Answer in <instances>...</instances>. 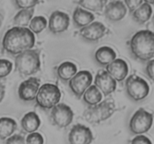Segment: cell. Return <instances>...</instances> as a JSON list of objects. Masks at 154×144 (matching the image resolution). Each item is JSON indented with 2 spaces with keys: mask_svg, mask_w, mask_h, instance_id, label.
Wrapping results in <instances>:
<instances>
[{
  "mask_svg": "<svg viewBox=\"0 0 154 144\" xmlns=\"http://www.w3.org/2000/svg\"><path fill=\"white\" fill-rule=\"evenodd\" d=\"M129 48L132 56L138 61L149 62L154 58V32L141 30L129 40Z\"/></svg>",
  "mask_w": 154,
  "mask_h": 144,
  "instance_id": "2",
  "label": "cell"
},
{
  "mask_svg": "<svg viewBox=\"0 0 154 144\" xmlns=\"http://www.w3.org/2000/svg\"><path fill=\"white\" fill-rule=\"evenodd\" d=\"M76 3L81 5L84 10L98 12L103 10L108 2L106 0H81L77 1Z\"/></svg>",
  "mask_w": 154,
  "mask_h": 144,
  "instance_id": "25",
  "label": "cell"
},
{
  "mask_svg": "<svg viewBox=\"0 0 154 144\" xmlns=\"http://www.w3.org/2000/svg\"><path fill=\"white\" fill-rule=\"evenodd\" d=\"M105 70L117 82H122L127 76L129 73V67L127 63L123 59L116 58L114 61L106 66Z\"/></svg>",
  "mask_w": 154,
  "mask_h": 144,
  "instance_id": "16",
  "label": "cell"
},
{
  "mask_svg": "<svg viewBox=\"0 0 154 144\" xmlns=\"http://www.w3.org/2000/svg\"><path fill=\"white\" fill-rule=\"evenodd\" d=\"M93 82V75L88 70H81L69 81V86L71 91L80 99L86 90L91 86Z\"/></svg>",
  "mask_w": 154,
  "mask_h": 144,
  "instance_id": "9",
  "label": "cell"
},
{
  "mask_svg": "<svg viewBox=\"0 0 154 144\" xmlns=\"http://www.w3.org/2000/svg\"><path fill=\"white\" fill-rule=\"evenodd\" d=\"M145 71L148 77L154 81V59H151L147 62Z\"/></svg>",
  "mask_w": 154,
  "mask_h": 144,
  "instance_id": "33",
  "label": "cell"
},
{
  "mask_svg": "<svg viewBox=\"0 0 154 144\" xmlns=\"http://www.w3.org/2000/svg\"><path fill=\"white\" fill-rule=\"evenodd\" d=\"M13 64L10 61L2 58L0 59V78H4L10 74Z\"/></svg>",
  "mask_w": 154,
  "mask_h": 144,
  "instance_id": "27",
  "label": "cell"
},
{
  "mask_svg": "<svg viewBox=\"0 0 154 144\" xmlns=\"http://www.w3.org/2000/svg\"><path fill=\"white\" fill-rule=\"evenodd\" d=\"M40 50H28L16 56L15 68L22 76H31L37 73L41 68Z\"/></svg>",
  "mask_w": 154,
  "mask_h": 144,
  "instance_id": "4",
  "label": "cell"
},
{
  "mask_svg": "<svg viewBox=\"0 0 154 144\" xmlns=\"http://www.w3.org/2000/svg\"><path fill=\"white\" fill-rule=\"evenodd\" d=\"M127 8L122 1H111L106 4L105 8V17L112 22H118L125 17Z\"/></svg>",
  "mask_w": 154,
  "mask_h": 144,
  "instance_id": "15",
  "label": "cell"
},
{
  "mask_svg": "<svg viewBox=\"0 0 154 144\" xmlns=\"http://www.w3.org/2000/svg\"><path fill=\"white\" fill-rule=\"evenodd\" d=\"M34 12V8L19 10L14 17V23L18 27L27 26L32 19Z\"/></svg>",
  "mask_w": 154,
  "mask_h": 144,
  "instance_id": "24",
  "label": "cell"
},
{
  "mask_svg": "<svg viewBox=\"0 0 154 144\" xmlns=\"http://www.w3.org/2000/svg\"><path fill=\"white\" fill-rule=\"evenodd\" d=\"M5 95V86L0 82V103L3 100Z\"/></svg>",
  "mask_w": 154,
  "mask_h": 144,
  "instance_id": "34",
  "label": "cell"
},
{
  "mask_svg": "<svg viewBox=\"0 0 154 144\" xmlns=\"http://www.w3.org/2000/svg\"><path fill=\"white\" fill-rule=\"evenodd\" d=\"M48 22L45 16H36L32 19L29 24V30L33 34H39L47 27Z\"/></svg>",
  "mask_w": 154,
  "mask_h": 144,
  "instance_id": "26",
  "label": "cell"
},
{
  "mask_svg": "<svg viewBox=\"0 0 154 144\" xmlns=\"http://www.w3.org/2000/svg\"><path fill=\"white\" fill-rule=\"evenodd\" d=\"M152 14V6L144 1V2L132 13V17L135 22L140 24H144L150 19Z\"/></svg>",
  "mask_w": 154,
  "mask_h": 144,
  "instance_id": "22",
  "label": "cell"
},
{
  "mask_svg": "<svg viewBox=\"0 0 154 144\" xmlns=\"http://www.w3.org/2000/svg\"><path fill=\"white\" fill-rule=\"evenodd\" d=\"M50 116L54 125L60 128H65L73 121L74 112L70 106L60 103L51 109Z\"/></svg>",
  "mask_w": 154,
  "mask_h": 144,
  "instance_id": "8",
  "label": "cell"
},
{
  "mask_svg": "<svg viewBox=\"0 0 154 144\" xmlns=\"http://www.w3.org/2000/svg\"><path fill=\"white\" fill-rule=\"evenodd\" d=\"M17 128L16 121L9 117L0 118V139L2 140L8 139L12 136Z\"/></svg>",
  "mask_w": 154,
  "mask_h": 144,
  "instance_id": "21",
  "label": "cell"
},
{
  "mask_svg": "<svg viewBox=\"0 0 154 144\" xmlns=\"http://www.w3.org/2000/svg\"><path fill=\"white\" fill-rule=\"evenodd\" d=\"M4 19H5L4 12H3L2 10H0V28H1L2 25V22L3 21H4Z\"/></svg>",
  "mask_w": 154,
  "mask_h": 144,
  "instance_id": "35",
  "label": "cell"
},
{
  "mask_svg": "<svg viewBox=\"0 0 154 144\" xmlns=\"http://www.w3.org/2000/svg\"><path fill=\"white\" fill-rule=\"evenodd\" d=\"M73 22L78 28H84L94 21L95 16L90 11L77 7L73 12Z\"/></svg>",
  "mask_w": 154,
  "mask_h": 144,
  "instance_id": "17",
  "label": "cell"
},
{
  "mask_svg": "<svg viewBox=\"0 0 154 144\" xmlns=\"http://www.w3.org/2000/svg\"><path fill=\"white\" fill-rule=\"evenodd\" d=\"M78 71L76 64L71 62H65L57 68V74L58 77L64 82L69 81Z\"/></svg>",
  "mask_w": 154,
  "mask_h": 144,
  "instance_id": "20",
  "label": "cell"
},
{
  "mask_svg": "<svg viewBox=\"0 0 154 144\" xmlns=\"http://www.w3.org/2000/svg\"><path fill=\"white\" fill-rule=\"evenodd\" d=\"M26 144H44L43 136L38 132L29 134L26 139Z\"/></svg>",
  "mask_w": 154,
  "mask_h": 144,
  "instance_id": "29",
  "label": "cell"
},
{
  "mask_svg": "<svg viewBox=\"0 0 154 144\" xmlns=\"http://www.w3.org/2000/svg\"><path fill=\"white\" fill-rule=\"evenodd\" d=\"M61 98V92L57 86L45 83L39 88L35 97L36 104L43 110H51L58 104Z\"/></svg>",
  "mask_w": 154,
  "mask_h": 144,
  "instance_id": "5",
  "label": "cell"
},
{
  "mask_svg": "<svg viewBox=\"0 0 154 144\" xmlns=\"http://www.w3.org/2000/svg\"><path fill=\"white\" fill-rule=\"evenodd\" d=\"M153 123V114L143 108H140L130 118L129 128L130 131L134 134L141 135L147 133L151 128Z\"/></svg>",
  "mask_w": 154,
  "mask_h": 144,
  "instance_id": "7",
  "label": "cell"
},
{
  "mask_svg": "<svg viewBox=\"0 0 154 144\" xmlns=\"http://www.w3.org/2000/svg\"><path fill=\"white\" fill-rule=\"evenodd\" d=\"M15 4L17 8L20 10H24V9H32L34 8L38 3H40L39 1L36 0H17L15 1Z\"/></svg>",
  "mask_w": 154,
  "mask_h": 144,
  "instance_id": "28",
  "label": "cell"
},
{
  "mask_svg": "<svg viewBox=\"0 0 154 144\" xmlns=\"http://www.w3.org/2000/svg\"><path fill=\"white\" fill-rule=\"evenodd\" d=\"M35 43L34 34L26 27L15 26L6 32L2 39V48L8 53L17 56L32 49Z\"/></svg>",
  "mask_w": 154,
  "mask_h": 144,
  "instance_id": "1",
  "label": "cell"
},
{
  "mask_svg": "<svg viewBox=\"0 0 154 144\" xmlns=\"http://www.w3.org/2000/svg\"><path fill=\"white\" fill-rule=\"evenodd\" d=\"M94 86L105 96L114 92L117 88V81L105 70H99L95 76Z\"/></svg>",
  "mask_w": 154,
  "mask_h": 144,
  "instance_id": "13",
  "label": "cell"
},
{
  "mask_svg": "<svg viewBox=\"0 0 154 144\" xmlns=\"http://www.w3.org/2000/svg\"><path fill=\"white\" fill-rule=\"evenodd\" d=\"M108 28L100 22H93L81 28L79 34L84 40L89 42H97L107 34Z\"/></svg>",
  "mask_w": 154,
  "mask_h": 144,
  "instance_id": "11",
  "label": "cell"
},
{
  "mask_svg": "<svg viewBox=\"0 0 154 144\" xmlns=\"http://www.w3.org/2000/svg\"><path fill=\"white\" fill-rule=\"evenodd\" d=\"M125 87L129 98L135 101L144 100L150 92V86L147 81L135 74H132L126 78Z\"/></svg>",
  "mask_w": 154,
  "mask_h": 144,
  "instance_id": "6",
  "label": "cell"
},
{
  "mask_svg": "<svg viewBox=\"0 0 154 144\" xmlns=\"http://www.w3.org/2000/svg\"><path fill=\"white\" fill-rule=\"evenodd\" d=\"M93 140L91 130L84 124H75L69 134V144H91Z\"/></svg>",
  "mask_w": 154,
  "mask_h": 144,
  "instance_id": "10",
  "label": "cell"
},
{
  "mask_svg": "<svg viewBox=\"0 0 154 144\" xmlns=\"http://www.w3.org/2000/svg\"><path fill=\"white\" fill-rule=\"evenodd\" d=\"M40 80L37 77H29L22 82L18 88V95L23 101L35 100L40 88Z\"/></svg>",
  "mask_w": 154,
  "mask_h": 144,
  "instance_id": "12",
  "label": "cell"
},
{
  "mask_svg": "<svg viewBox=\"0 0 154 144\" xmlns=\"http://www.w3.org/2000/svg\"><path fill=\"white\" fill-rule=\"evenodd\" d=\"M130 144H153L151 140L144 135H137L131 141Z\"/></svg>",
  "mask_w": 154,
  "mask_h": 144,
  "instance_id": "32",
  "label": "cell"
},
{
  "mask_svg": "<svg viewBox=\"0 0 154 144\" xmlns=\"http://www.w3.org/2000/svg\"><path fill=\"white\" fill-rule=\"evenodd\" d=\"M144 2L147 3H148V4H150V5H151L152 4H154V1H144Z\"/></svg>",
  "mask_w": 154,
  "mask_h": 144,
  "instance_id": "36",
  "label": "cell"
},
{
  "mask_svg": "<svg viewBox=\"0 0 154 144\" xmlns=\"http://www.w3.org/2000/svg\"><path fill=\"white\" fill-rule=\"evenodd\" d=\"M116 52L110 46H102L95 52V59L98 64L102 66L108 65L116 59Z\"/></svg>",
  "mask_w": 154,
  "mask_h": 144,
  "instance_id": "19",
  "label": "cell"
},
{
  "mask_svg": "<svg viewBox=\"0 0 154 144\" xmlns=\"http://www.w3.org/2000/svg\"><path fill=\"white\" fill-rule=\"evenodd\" d=\"M69 24L70 18L67 14L60 10H55L50 16L48 28L54 34H60L69 28Z\"/></svg>",
  "mask_w": 154,
  "mask_h": 144,
  "instance_id": "14",
  "label": "cell"
},
{
  "mask_svg": "<svg viewBox=\"0 0 154 144\" xmlns=\"http://www.w3.org/2000/svg\"><path fill=\"white\" fill-rule=\"evenodd\" d=\"M22 129L25 132L32 134L35 132L41 125V120L37 113L29 112L23 116L20 122Z\"/></svg>",
  "mask_w": 154,
  "mask_h": 144,
  "instance_id": "18",
  "label": "cell"
},
{
  "mask_svg": "<svg viewBox=\"0 0 154 144\" xmlns=\"http://www.w3.org/2000/svg\"><path fill=\"white\" fill-rule=\"evenodd\" d=\"M5 144H26V140L22 135L14 134L8 138Z\"/></svg>",
  "mask_w": 154,
  "mask_h": 144,
  "instance_id": "30",
  "label": "cell"
},
{
  "mask_svg": "<svg viewBox=\"0 0 154 144\" xmlns=\"http://www.w3.org/2000/svg\"><path fill=\"white\" fill-rule=\"evenodd\" d=\"M83 100L89 106H94L102 100V94L94 85H91L83 94Z\"/></svg>",
  "mask_w": 154,
  "mask_h": 144,
  "instance_id": "23",
  "label": "cell"
},
{
  "mask_svg": "<svg viewBox=\"0 0 154 144\" xmlns=\"http://www.w3.org/2000/svg\"><path fill=\"white\" fill-rule=\"evenodd\" d=\"M116 111L114 100L108 98L94 106H89L83 112V117L90 124H98L111 118Z\"/></svg>",
  "mask_w": 154,
  "mask_h": 144,
  "instance_id": "3",
  "label": "cell"
},
{
  "mask_svg": "<svg viewBox=\"0 0 154 144\" xmlns=\"http://www.w3.org/2000/svg\"><path fill=\"white\" fill-rule=\"evenodd\" d=\"M144 1L142 0H126L124 3L126 4V7L128 8L129 11L133 13L142 3Z\"/></svg>",
  "mask_w": 154,
  "mask_h": 144,
  "instance_id": "31",
  "label": "cell"
}]
</instances>
